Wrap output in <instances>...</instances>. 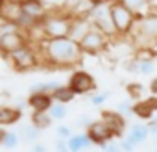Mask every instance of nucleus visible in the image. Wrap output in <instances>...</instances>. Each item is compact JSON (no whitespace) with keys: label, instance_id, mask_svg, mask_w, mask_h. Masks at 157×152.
<instances>
[{"label":"nucleus","instance_id":"f257e3e1","mask_svg":"<svg viewBox=\"0 0 157 152\" xmlns=\"http://www.w3.org/2000/svg\"><path fill=\"white\" fill-rule=\"evenodd\" d=\"M41 65L56 67V69H74L82 63L83 52L80 48V43L72 41L70 37L61 39H44L37 43Z\"/></svg>","mask_w":157,"mask_h":152},{"label":"nucleus","instance_id":"f03ea898","mask_svg":"<svg viewBox=\"0 0 157 152\" xmlns=\"http://www.w3.org/2000/svg\"><path fill=\"white\" fill-rule=\"evenodd\" d=\"M128 37L135 48H148L157 45V10L150 8L146 13L139 15Z\"/></svg>","mask_w":157,"mask_h":152},{"label":"nucleus","instance_id":"7ed1b4c3","mask_svg":"<svg viewBox=\"0 0 157 152\" xmlns=\"http://www.w3.org/2000/svg\"><path fill=\"white\" fill-rule=\"evenodd\" d=\"M72 24V15L70 11H48L46 17L41 21V30L44 39H61L68 37Z\"/></svg>","mask_w":157,"mask_h":152},{"label":"nucleus","instance_id":"20e7f679","mask_svg":"<svg viewBox=\"0 0 157 152\" xmlns=\"http://www.w3.org/2000/svg\"><path fill=\"white\" fill-rule=\"evenodd\" d=\"M28 43L30 41H28V35H26L24 30H21L15 24L0 21V52L11 54V52L22 48Z\"/></svg>","mask_w":157,"mask_h":152},{"label":"nucleus","instance_id":"39448f33","mask_svg":"<svg viewBox=\"0 0 157 152\" xmlns=\"http://www.w3.org/2000/svg\"><path fill=\"white\" fill-rule=\"evenodd\" d=\"M8 58H10V65L19 72H28V70H33L41 65L39 48H35L32 43H28L22 48L8 54Z\"/></svg>","mask_w":157,"mask_h":152},{"label":"nucleus","instance_id":"423d86ee","mask_svg":"<svg viewBox=\"0 0 157 152\" xmlns=\"http://www.w3.org/2000/svg\"><path fill=\"white\" fill-rule=\"evenodd\" d=\"M109 2H111V0H109ZM109 2L94 4L87 17H89V21H91L93 28L100 30V32L105 34L109 39H113V37H117L118 34H117L115 24H113V17H111V6H109Z\"/></svg>","mask_w":157,"mask_h":152},{"label":"nucleus","instance_id":"0eeeda50","mask_svg":"<svg viewBox=\"0 0 157 152\" xmlns=\"http://www.w3.org/2000/svg\"><path fill=\"white\" fill-rule=\"evenodd\" d=\"M109 6H111V17H113V24L117 28V34L118 35H129L139 15L135 11H131L128 6H124L120 0H111Z\"/></svg>","mask_w":157,"mask_h":152},{"label":"nucleus","instance_id":"6e6552de","mask_svg":"<svg viewBox=\"0 0 157 152\" xmlns=\"http://www.w3.org/2000/svg\"><path fill=\"white\" fill-rule=\"evenodd\" d=\"M68 87L74 91V95H89V93H94L96 91V80L94 76L89 74L87 70H82V69H76L70 78H68Z\"/></svg>","mask_w":157,"mask_h":152},{"label":"nucleus","instance_id":"1a4fd4ad","mask_svg":"<svg viewBox=\"0 0 157 152\" xmlns=\"http://www.w3.org/2000/svg\"><path fill=\"white\" fill-rule=\"evenodd\" d=\"M109 37L105 34H102L100 30L93 28L82 41H80V48L83 54H100L109 46Z\"/></svg>","mask_w":157,"mask_h":152},{"label":"nucleus","instance_id":"9d476101","mask_svg":"<svg viewBox=\"0 0 157 152\" xmlns=\"http://www.w3.org/2000/svg\"><path fill=\"white\" fill-rule=\"evenodd\" d=\"M22 6L19 0H0V21L19 26L22 21Z\"/></svg>","mask_w":157,"mask_h":152},{"label":"nucleus","instance_id":"9b49d317","mask_svg":"<svg viewBox=\"0 0 157 152\" xmlns=\"http://www.w3.org/2000/svg\"><path fill=\"white\" fill-rule=\"evenodd\" d=\"M85 132H87L89 139L93 141V145H98V146L115 139V132H113V130H111L104 121H102V119L93 121V124H91Z\"/></svg>","mask_w":157,"mask_h":152},{"label":"nucleus","instance_id":"f8f14e48","mask_svg":"<svg viewBox=\"0 0 157 152\" xmlns=\"http://www.w3.org/2000/svg\"><path fill=\"white\" fill-rule=\"evenodd\" d=\"M21 6H22V13L33 19L35 22H41L48 13L44 0H21Z\"/></svg>","mask_w":157,"mask_h":152},{"label":"nucleus","instance_id":"ddd939ff","mask_svg":"<svg viewBox=\"0 0 157 152\" xmlns=\"http://www.w3.org/2000/svg\"><path fill=\"white\" fill-rule=\"evenodd\" d=\"M91 30H93V24H91L89 17H72V24H70L68 37L72 41H76V43H80Z\"/></svg>","mask_w":157,"mask_h":152},{"label":"nucleus","instance_id":"4468645a","mask_svg":"<svg viewBox=\"0 0 157 152\" xmlns=\"http://www.w3.org/2000/svg\"><path fill=\"white\" fill-rule=\"evenodd\" d=\"M100 119L115 132V137H124V130H126V124H128V121L120 115V113H117V111H107V110H104L102 111V115H100Z\"/></svg>","mask_w":157,"mask_h":152},{"label":"nucleus","instance_id":"2eb2a0df","mask_svg":"<svg viewBox=\"0 0 157 152\" xmlns=\"http://www.w3.org/2000/svg\"><path fill=\"white\" fill-rule=\"evenodd\" d=\"M67 145H68V150H70V152H89V148L94 146L93 141L89 139L87 132L74 134V135L67 141Z\"/></svg>","mask_w":157,"mask_h":152},{"label":"nucleus","instance_id":"dca6fc26","mask_svg":"<svg viewBox=\"0 0 157 152\" xmlns=\"http://www.w3.org/2000/svg\"><path fill=\"white\" fill-rule=\"evenodd\" d=\"M52 104H54V98L48 93H35V95L28 97V106L33 111H48L52 108Z\"/></svg>","mask_w":157,"mask_h":152},{"label":"nucleus","instance_id":"f3484780","mask_svg":"<svg viewBox=\"0 0 157 152\" xmlns=\"http://www.w3.org/2000/svg\"><path fill=\"white\" fill-rule=\"evenodd\" d=\"M22 119V110L17 106H0V126H11Z\"/></svg>","mask_w":157,"mask_h":152},{"label":"nucleus","instance_id":"a211bd4d","mask_svg":"<svg viewBox=\"0 0 157 152\" xmlns=\"http://www.w3.org/2000/svg\"><path fill=\"white\" fill-rule=\"evenodd\" d=\"M17 134L21 137V143H24V145H35V143H39V137H41V130L35 128L33 124L21 126L17 130Z\"/></svg>","mask_w":157,"mask_h":152},{"label":"nucleus","instance_id":"6ab92c4d","mask_svg":"<svg viewBox=\"0 0 157 152\" xmlns=\"http://www.w3.org/2000/svg\"><path fill=\"white\" fill-rule=\"evenodd\" d=\"M128 135H131L133 137V141L140 146L142 143H146L148 139H150V128H148V124H142V122H137V124H131L129 126V132H128Z\"/></svg>","mask_w":157,"mask_h":152},{"label":"nucleus","instance_id":"aec40b11","mask_svg":"<svg viewBox=\"0 0 157 152\" xmlns=\"http://www.w3.org/2000/svg\"><path fill=\"white\" fill-rule=\"evenodd\" d=\"M133 115H135L139 121H151V119L155 117V113H153V110L148 106L146 98H142V100H139V102H133Z\"/></svg>","mask_w":157,"mask_h":152},{"label":"nucleus","instance_id":"412c9836","mask_svg":"<svg viewBox=\"0 0 157 152\" xmlns=\"http://www.w3.org/2000/svg\"><path fill=\"white\" fill-rule=\"evenodd\" d=\"M52 98H54V102H59V104H68V102H72L74 98H76V95H74V91L68 87V84H61L54 93H52Z\"/></svg>","mask_w":157,"mask_h":152},{"label":"nucleus","instance_id":"4be33fe9","mask_svg":"<svg viewBox=\"0 0 157 152\" xmlns=\"http://www.w3.org/2000/svg\"><path fill=\"white\" fill-rule=\"evenodd\" d=\"M32 124L43 132V130L52 126V117H50L48 111H33L32 113Z\"/></svg>","mask_w":157,"mask_h":152},{"label":"nucleus","instance_id":"5701e85b","mask_svg":"<svg viewBox=\"0 0 157 152\" xmlns=\"http://www.w3.org/2000/svg\"><path fill=\"white\" fill-rule=\"evenodd\" d=\"M124 6H128L131 11H135L137 15L146 13V8H150L153 4V0H120Z\"/></svg>","mask_w":157,"mask_h":152},{"label":"nucleus","instance_id":"b1692460","mask_svg":"<svg viewBox=\"0 0 157 152\" xmlns=\"http://www.w3.org/2000/svg\"><path fill=\"white\" fill-rule=\"evenodd\" d=\"M61 84L57 82H37V84H32L30 86V95H35V93H48L52 95Z\"/></svg>","mask_w":157,"mask_h":152},{"label":"nucleus","instance_id":"393cba45","mask_svg":"<svg viewBox=\"0 0 157 152\" xmlns=\"http://www.w3.org/2000/svg\"><path fill=\"white\" fill-rule=\"evenodd\" d=\"M126 91H128V95H129V98H131V100L139 102V100H142L144 86H142L140 82H131V84H128V86H126Z\"/></svg>","mask_w":157,"mask_h":152},{"label":"nucleus","instance_id":"a878e982","mask_svg":"<svg viewBox=\"0 0 157 152\" xmlns=\"http://www.w3.org/2000/svg\"><path fill=\"white\" fill-rule=\"evenodd\" d=\"M48 113H50L52 121H63L67 117V106L65 104H59V102H54L52 108L48 110Z\"/></svg>","mask_w":157,"mask_h":152},{"label":"nucleus","instance_id":"bb28decb","mask_svg":"<svg viewBox=\"0 0 157 152\" xmlns=\"http://www.w3.org/2000/svg\"><path fill=\"white\" fill-rule=\"evenodd\" d=\"M137 59V58H135ZM139 61V74L142 76H151L155 72V61L153 59H137Z\"/></svg>","mask_w":157,"mask_h":152},{"label":"nucleus","instance_id":"cd10ccee","mask_svg":"<svg viewBox=\"0 0 157 152\" xmlns=\"http://www.w3.org/2000/svg\"><path fill=\"white\" fill-rule=\"evenodd\" d=\"M19 143H21L19 134H17V132H8L6 137H4V141H2V146H4L6 150H15V148L19 146Z\"/></svg>","mask_w":157,"mask_h":152},{"label":"nucleus","instance_id":"c85d7f7f","mask_svg":"<svg viewBox=\"0 0 157 152\" xmlns=\"http://www.w3.org/2000/svg\"><path fill=\"white\" fill-rule=\"evenodd\" d=\"M109 97H111V91H94L93 95H91V104L93 106H96V108H100V106H104L107 100H109Z\"/></svg>","mask_w":157,"mask_h":152},{"label":"nucleus","instance_id":"c756f323","mask_svg":"<svg viewBox=\"0 0 157 152\" xmlns=\"http://www.w3.org/2000/svg\"><path fill=\"white\" fill-rule=\"evenodd\" d=\"M115 111H117V113H120V115H122L126 121H129L131 117H135V115H133V104H129V102H126V100L118 102Z\"/></svg>","mask_w":157,"mask_h":152},{"label":"nucleus","instance_id":"7c9ffc66","mask_svg":"<svg viewBox=\"0 0 157 152\" xmlns=\"http://www.w3.org/2000/svg\"><path fill=\"white\" fill-rule=\"evenodd\" d=\"M120 146H122V152H135L137 148H139V145L133 141V137L131 135H124V137H120Z\"/></svg>","mask_w":157,"mask_h":152},{"label":"nucleus","instance_id":"2f4dec72","mask_svg":"<svg viewBox=\"0 0 157 152\" xmlns=\"http://www.w3.org/2000/svg\"><path fill=\"white\" fill-rule=\"evenodd\" d=\"M56 135H57V139H65V141H68V139L74 135V132H72L70 126H67V124H59V126L56 128Z\"/></svg>","mask_w":157,"mask_h":152},{"label":"nucleus","instance_id":"473e14b6","mask_svg":"<svg viewBox=\"0 0 157 152\" xmlns=\"http://www.w3.org/2000/svg\"><path fill=\"white\" fill-rule=\"evenodd\" d=\"M100 150L102 152H122V146H120V141H109V143H104L100 145Z\"/></svg>","mask_w":157,"mask_h":152},{"label":"nucleus","instance_id":"72a5a7b5","mask_svg":"<svg viewBox=\"0 0 157 152\" xmlns=\"http://www.w3.org/2000/svg\"><path fill=\"white\" fill-rule=\"evenodd\" d=\"M124 70H126V72H131V74H139V61H137L135 58L126 59V61H124Z\"/></svg>","mask_w":157,"mask_h":152},{"label":"nucleus","instance_id":"f704fd0d","mask_svg":"<svg viewBox=\"0 0 157 152\" xmlns=\"http://www.w3.org/2000/svg\"><path fill=\"white\" fill-rule=\"evenodd\" d=\"M74 124H76V126H80V128H83V130H87V128L93 124V119H91L89 115H82V117H78V119H76Z\"/></svg>","mask_w":157,"mask_h":152},{"label":"nucleus","instance_id":"c9c22d12","mask_svg":"<svg viewBox=\"0 0 157 152\" xmlns=\"http://www.w3.org/2000/svg\"><path fill=\"white\" fill-rule=\"evenodd\" d=\"M54 146H56V152H70V150H68V145H67L65 139H57Z\"/></svg>","mask_w":157,"mask_h":152},{"label":"nucleus","instance_id":"e433bc0d","mask_svg":"<svg viewBox=\"0 0 157 152\" xmlns=\"http://www.w3.org/2000/svg\"><path fill=\"white\" fill-rule=\"evenodd\" d=\"M146 102H148V106L153 110V113H157V97H155V95H150V97H146Z\"/></svg>","mask_w":157,"mask_h":152},{"label":"nucleus","instance_id":"4c0bfd02","mask_svg":"<svg viewBox=\"0 0 157 152\" xmlns=\"http://www.w3.org/2000/svg\"><path fill=\"white\" fill-rule=\"evenodd\" d=\"M146 124H148V128H150V134L155 135V139H157V119H151V121H148Z\"/></svg>","mask_w":157,"mask_h":152},{"label":"nucleus","instance_id":"58836bf2","mask_svg":"<svg viewBox=\"0 0 157 152\" xmlns=\"http://www.w3.org/2000/svg\"><path fill=\"white\" fill-rule=\"evenodd\" d=\"M32 152H48V146L44 143H35L32 145Z\"/></svg>","mask_w":157,"mask_h":152},{"label":"nucleus","instance_id":"ea45409f","mask_svg":"<svg viewBox=\"0 0 157 152\" xmlns=\"http://www.w3.org/2000/svg\"><path fill=\"white\" fill-rule=\"evenodd\" d=\"M150 91H151V95H155V97H157V76L150 82Z\"/></svg>","mask_w":157,"mask_h":152},{"label":"nucleus","instance_id":"a19ab883","mask_svg":"<svg viewBox=\"0 0 157 152\" xmlns=\"http://www.w3.org/2000/svg\"><path fill=\"white\" fill-rule=\"evenodd\" d=\"M6 134H8V130H6L4 126H0V146H2V141H4V137H6Z\"/></svg>","mask_w":157,"mask_h":152},{"label":"nucleus","instance_id":"79ce46f5","mask_svg":"<svg viewBox=\"0 0 157 152\" xmlns=\"http://www.w3.org/2000/svg\"><path fill=\"white\" fill-rule=\"evenodd\" d=\"M94 4H100V2H109V0H93Z\"/></svg>","mask_w":157,"mask_h":152},{"label":"nucleus","instance_id":"37998d69","mask_svg":"<svg viewBox=\"0 0 157 152\" xmlns=\"http://www.w3.org/2000/svg\"><path fill=\"white\" fill-rule=\"evenodd\" d=\"M153 119H157V113H155V117H153Z\"/></svg>","mask_w":157,"mask_h":152},{"label":"nucleus","instance_id":"c03bdc74","mask_svg":"<svg viewBox=\"0 0 157 152\" xmlns=\"http://www.w3.org/2000/svg\"><path fill=\"white\" fill-rule=\"evenodd\" d=\"M44 2H46V0H44Z\"/></svg>","mask_w":157,"mask_h":152},{"label":"nucleus","instance_id":"a18cd8bd","mask_svg":"<svg viewBox=\"0 0 157 152\" xmlns=\"http://www.w3.org/2000/svg\"><path fill=\"white\" fill-rule=\"evenodd\" d=\"M19 2H21V0H19Z\"/></svg>","mask_w":157,"mask_h":152},{"label":"nucleus","instance_id":"49530a36","mask_svg":"<svg viewBox=\"0 0 157 152\" xmlns=\"http://www.w3.org/2000/svg\"><path fill=\"white\" fill-rule=\"evenodd\" d=\"M155 152H157V150H155Z\"/></svg>","mask_w":157,"mask_h":152}]
</instances>
